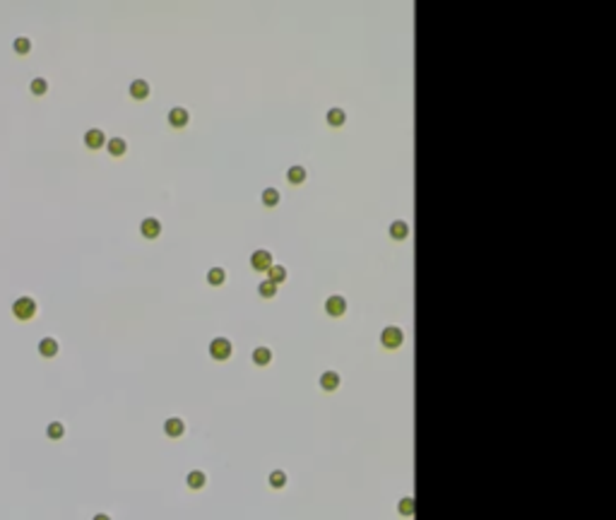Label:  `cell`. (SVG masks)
Segmentation results:
<instances>
[{
  "label": "cell",
  "mask_w": 616,
  "mask_h": 520,
  "mask_svg": "<svg viewBox=\"0 0 616 520\" xmlns=\"http://www.w3.org/2000/svg\"><path fill=\"white\" fill-rule=\"evenodd\" d=\"M12 313H15L19 320H29L34 313H37V301H34L31 296H19L17 301L12 303Z\"/></svg>",
  "instance_id": "cell-1"
},
{
  "label": "cell",
  "mask_w": 616,
  "mask_h": 520,
  "mask_svg": "<svg viewBox=\"0 0 616 520\" xmlns=\"http://www.w3.org/2000/svg\"><path fill=\"white\" fill-rule=\"evenodd\" d=\"M231 352H234V347H231V342L226 338L212 340V345H210L212 359H217V361H226V359L231 356Z\"/></svg>",
  "instance_id": "cell-2"
},
{
  "label": "cell",
  "mask_w": 616,
  "mask_h": 520,
  "mask_svg": "<svg viewBox=\"0 0 616 520\" xmlns=\"http://www.w3.org/2000/svg\"><path fill=\"white\" fill-rule=\"evenodd\" d=\"M380 342H383V347H387V349H397V347L405 342V332L400 328H395V325H390V328H385L383 332H380Z\"/></svg>",
  "instance_id": "cell-3"
},
{
  "label": "cell",
  "mask_w": 616,
  "mask_h": 520,
  "mask_svg": "<svg viewBox=\"0 0 616 520\" xmlns=\"http://www.w3.org/2000/svg\"><path fill=\"white\" fill-rule=\"evenodd\" d=\"M250 265H253V270H257V272H267L272 267V253L270 251H255L250 256Z\"/></svg>",
  "instance_id": "cell-4"
},
{
  "label": "cell",
  "mask_w": 616,
  "mask_h": 520,
  "mask_svg": "<svg viewBox=\"0 0 616 520\" xmlns=\"http://www.w3.org/2000/svg\"><path fill=\"white\" fill-rule=\"evenodd\" d=\"M325 311L330 313V316H342V313H347V299L344 296H340V294H335V296H330L328 301H325Z\"/></svg>",
  "instance_id": "cell-5"
},
{
  "label": "cell",
  "mask_w": 616,
  "mask_h": 520,
  "mask_svg": "<svg viewBox=\"0 0 616 520\" xmlns=\"http://www.w3.org/2000/svg\"><path fill=\"white\" fill-rule=\"evenodd\" d=\"M140 231H142V236H145V238H156L159 234H161V222H159L156 217L142 219V224H140Z\"/></svg>",
  "instance_id": "cell-6"
},
{
  "label": "cell",
  "mask_w": 616,
  "mask_h": 520,
  "mask_svg": "<svg viewBox=\"0 0 616 520\" xmlns=\"http://www.w3.org/2000/svg\"><path fill=\"white\" fill-rule=\"evenodd\" d=\"M84 145L89 147V149H99V147L106 145V135H104L99 128H92L84 133Z\"/></svg>",
  "instance_id": "cell-7"
},
{
  "label": "cell",
  "mask_w": 616,
  "mask_h": 520,
  "mask_svg": "<svg viewBox=\"0 0 616 520\" xmlns=\"http://www.w3.org/2000/svg\"><path fill=\"white\" fill-rule=\"evenodd\" d=\"M188 118H190V113H188L183 106H174V109L169 111V123H171L174 128H183V126H188Z\"/></svg>",
  "instance_id": "cell-8"
},
{
  "label": "cell",
  "mask_w": 616,
  "mask_h": 520,
  "mask_svg": "<svg viewBox=\"0 0 616 520\" xmlns=\"http://www.w3.org/2000/svg\"><path fill=\"white\" fill-rule=\"evenodd\" d=\"M130 97L133 99H147L149 97V84L145 80H135L130 84Z\"/></svg>",
  "instance_id": "cell-9"
},
{
  "label": "cell",
  "mask_w": 616,
  "mask_h": 520,
  "mask_svg": "<svg viewBox=\"0 0 616 520\" xmlns=\"http://www.w3.org/2000/svg\"><path fill=\"white\" fill-rule=\"evenodd\" d=\"M183 421L178 419V417H171V419H166V424H164V431L169 434L171 438H178L181 434H183Z\"/></svg>",
  "instance_id": "cell-10"
},
{
  "label": "cell",
  "mask_w": 616,
  "mask_h": 520,
  "mask_svg": "<svg viewBox=\"0 0 616 520\" xmlns=\"http://www.w3.org/2000/svg\"><path fill=\"white\" fill-rule=\"evenodd\" d=\"M286 181L289 183H294V186H299V183H304L306 181V169L301 164H294V166H289V171H286Z\"/></svg>",
  "instance_id": "cell-11"
},
{
  "label": "cell",
  "mask_w": 616,
  "mask_h": 520,
  "mask_svg": "<svg viewBox=\"0 0 616 520\" xmlns=\"http://www.w3.org/2000/svg\"><path fill=\"white\" fill-rule=\"evenodd\" d=\"M39 354L41 356H55L58 354V342L53 338H44L39 342Z\"/></svg>",
  "instance_id": "cell-12"
},
{
  "label": "cell",
  "mask_w": 616,
  "mask_h": 520,
  "mask_svg": "<svg viewBox=\"0 0 616 520\" xmlns=\"http://www.w3.org/2000/svg\"><path fill=\"white\" fill-rule=\"evenodd\" d=\"M106 147H109V152L113 157L125 155V149H128V145H125V140H123V137H111L109 142H106Z\"/></svg>",
  "instance_id": "cell-13"
},
{
  "label": "cell",
  "mask_w": 616,
  "mask_h": 520,
  "mask_svg": "<svg viewBox=\"0 0 616 520\" xmlns=\"http://www.w3.org/2000/svg\"><path fill=\"white\" fill-rule=\"evenodd\" d=\"M320 385H322V390H335L340 385V376L335 374V371H325L320 376Z\"/></svg>",
  "instance_id": "cell-14"
},
{
  "label": "cell",
  "mask_w": 616,
  "mask_h": 520,
  "mask_svg": "<svg viewBox=\"0 0 616 520\" xmlns=\"http://www.w3.org/2000/svg\"><path fill=\"white\" fill-rule=\"evenodd\" d=\"M407 234H409L407 222H402V219H395V222L390 224V236H393V238H407Z\"/></svg>",
  "instance_id": "cell-15"
},
{
  "label": "cell",
  "mask_w": 616,
  "mask_h": 520,
  "mask_svg": "<svg viewBox=\"0 0 616 520\" xmlns=\"http://www.w3.org/2000/svg\"><path fill=\"white\" fill-rule=\"evenodd\" d=\"M267 280L272 284H279L286 280V267H282V265H272L270 270H267Z\"/></svg>",
  "instance_id": "cell-16"
},
{
  "label": "cell",
  "mask_w": 616,
  "mask_h": 520,
  "mask_svg": "<svg viewBox=\"0 0 616 520\" xmlns=\"http://www.w3.org/2000/svg\"><path fill=\"white\" fill-rule=\"evenodd\" d=\"M325 118H328V126H335V128H337V126H342V123L347 120V113L335 106V109L328 111V116H325Z\"/></svg>",
  "instance_id": "cell-17"
},
{
  "label": "cell",
  "mask_w": 616,
  "mask_h": 520,
  "mask_svg": "<svg viewBox=\"0 0 616 520\" xmlns=\"http://www.w3.org/2000/svg\"><path fill=\"white\" fill-rule=\"evenodd\" d=\"M253 361H255L257 366H265L272 361V352L267 349V347H257L255 352H253Z\"/></svg>",
  "instance_id": "cell-18"
},
{
  "label": "cell",
  "mask_w": 616,
  "mask_h": 520,
  "mask_svg": "<svg viewBox=\"0 0 616 520\" xmlns=\"http://www.w3.org/2000/svg\"><path fill=\"white\" fill-rule=\"evenodd\" d=\"M257 294H260L263 299H272V296L277 294V284H272L270 280H263L260 287H257Z\"/></svg>",
  "instance_id": "cell-19"
},
{
  "label": "cell",
  "mask_w": 616,
  "mask_h": 520,
  "mask_svg": "<svg viewBox=\"0 0 616 520\" xmlns=\"http://www.w3.org/2000/svg\"><path fill=\"white\" fill-rule=\"evenodd\" d=\"M224 277H226V274H224L221 267H212L210 272H207V282H210L212 287H219V284H224Z\"/></svg>",
  "instance_id": "cell-20"
},
{
  "label": "cell",
  "mask_w": 616,
  "mask_h": 520,
  "mask_svg": "<svg viewBox=\"0 0 616 520\" xmlns=\"http://www.w3.org/2000/svg\"><path fill=\"white\" fill-rule=\"evenodd\" d=\"M263 202H265L267 207H275L277 202H279V191L277 188H265L263 191Z\"/></svg>",
  "instance_id": "cell-21"
},
{
  "label": "cell",
  "mask_w": 616,
  "mask_h": 520,
  "mask_svg": "<svg viewBox=\"0 0 616 520\" xmlns=\"http://www.w3.org/2000/svg\"><path fill=\"white\" fill-rule=\"evenodd\" d=\"M188 486H190V489H200V486H205V472L193 470V472L188 475Z\"/></svg>",
  "instance_id": "cell-22"
},
{
  "label": "cell",
  "mask_w": 616,
  "mask_h": 520,
  "mask_svg": "<svg viewBox=\"0 0 616 520\" xmlns=\"http://www.w3.org/2000/svg\"><path fill=\"white\" fill-rule=\"evenodd\" d=\"M12 46H15V51H17V53H22V55H24V53H29V51H31V41H29L27 37H19V39H15V44H12Z\"/></svg>",
  "instance_id": "cell-23"
},
{
  "label": "cell",
  "mask_w": 616,
  "mask_h": 520,
  "mask_svg": "<svg viewBox=\"0 0 616 520\" xmlns=\"http://www.w3.org/2000/svg\"><path fill=\"white\" fill-rule=\"evenodd\" d=\"M63 424L60 421H53V424H48V429H46V434H48V438H53V441H58V438L63 436Z\"/></svg>",
  "instance_id": "cell-24"
},
{
  "label": "cell",
  "mask_w": 616,
  "mask_h": 520,
  "mask_svg": "<svg viewBox=\"0 0 616 520\" xmlns=\"http://www.w3.org/2000/svg\"><path fill=\"white\" fill-rule=\"evenodd\" d=\"M270 484H272V486H277V489H279V486H284V484H286V475L282 472V470H275V472L270 475Z\"/></svg>",
  "instance_id": "cell-25"
},
{
  "label": "cell",
  "mask_w": 616,
  "mask_h": 520,
  "mask_svg": "<svg viewBox=\"0 0 616 520\" xmlns=\"http://www.w3.org/2000/svg\"><path fill=\"white\" fill-rule=\"evenodd\" d=\"M29 87H31V91H34V94H44V91H46V87H48V82L44 80V77H37V80H31V84H29Z\"/></svg>",
  "instance_id": "cell-26"
},
{
  "label": "cell",
  "mask_w": 616,
  "mask_h": 520,
  "mask_svg": "<svg viewBox=\"0 0 616 520\" xmlns=\"http://www.w3.org/2000/svg\"><path fill=\"white\" fill-rule=\"evenodd\" d=\"M400 513H402V515H412V513H414V501H412V499H402V501H400Z\"/></svg>",
  "instance_id": "cell-27"
},
{
  "label": "cell",
  "mask_w": 616,
  "mask_h": 520,
  "mask_svg": "<svg viewBox=\"0 0 616 520\" xmlns=\"http://www.w3.org/2000/svg\"><path fill=\"white\" fill-rule=\"evenodd\" d=\"M94 520H111L109 515H104V513H99V515H94Z\"/></svg>",
  "instance_id": "cell-28"
}]
</instances>
